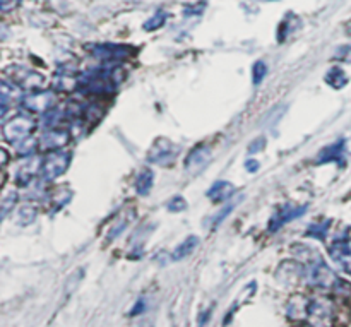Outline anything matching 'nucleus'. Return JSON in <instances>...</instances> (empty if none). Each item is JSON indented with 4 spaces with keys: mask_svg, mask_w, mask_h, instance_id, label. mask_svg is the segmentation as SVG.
I'll return each mask as SVG.
<instances>
[{
    "mask_svg": "<svg viewBox=\"0 0 351 327\" xmlns=\"http://www.w3.org/2000/svg\"><path fill=\"white\" fill-rule=\"evenodd\" d=\"M71 161V154L67 151H51L41 161V177L43 180H55L65 173Z\"/></svg>",
    "mask_w": 351,
    "mask_h": 327,
    "instance_id": "obj_1",
    "label": "nucleus"
},
{
    "mask_svg": "<svg viewBox=\"0 0 351 327\" xmlns=\"http://www.w3.org/2000/svg\"><path fill=\"white\" fill-rule=\"evenodd\" d=\"M36 123L31 117L27 115H16L14 119H10L9 122L3 123V137H5L9 143H17L21 139H26L29 137V134L33 132Z\"/></svg>",
    "mask_w": 351,
    "mask_h": 327,
    "instance_id": "obj_2",
    "label": "nucleus"
},
{
    "mask_svg": "<svg viewBox=\"0 0 351 327\" xmlns=\"http://www.w3.org/2000/svg\"><path fill=\"white\" fill-rule=\"evenodd\" d=\"M178 146H175L171 141L160 137L156 143L151 147L149 154H147V161L154 165H160V167H170L175 161V158L178 156Z\"/></svg>",
    "mask_w": 351,
    "mask_h": 327,
    "instance_id": "obj_3",
    "label": "nucleus"
},
{
    "mask_svg": "<svg viewBox=\"0 0 351 327\" xmlns=\"http://www.w3.org/2000/svg\"><path fill=\"white\" fill-rule=\"evenodd\" d=\"M308 283L312 287L317 288H335L338 283V278L332 273V269H329V266L326 263H322L321 259L312 266V269L308 271Z\"/></svg>",
    "mask_w": 351,
    "mask_h": 327,
    "instance_id": "obj_4",
    "label": "nucleus"
},
{
    "mask_svg": "<svg viewBox=\"0 0 351 327\" xmlns=\"http://www.w3.org/2000/svg\"><path fill=\"white\" fill-rule=\"evenodd\" d=\"M71 141V134L69 130L64 129H50L48 132H45L40 139V151H62Z\"/></svg>",
    "mask_w": 351,
    "mask_h": 327,
    "instance_id": "obj_5",
    "label": "nucleus"
},
{
    "mask_svg": "<svg viewBox=\"0 0 351 327\" xmlns=\"http://www.w3.org/2000/svg\"><path fill=\"white\" fill-rule=\"evenodd\" d=\"M329 256L346 273L351 274V239L345 237V239H339L336 242H332V245L329 247Z\"/></svg>",
    "mask_w": 351,
    "mask_h": 327,
    "instance_id": "obj_6",
    "label": "nucleus"
},
{
    "mask_svg": "<svg viewBox=\"0 0 351 327\" xmlns=\"http://www.w3.org/2000/svg\"><path fill=\"white\" fill-rule=\"evenodd\" d=\"M211 161V149L206 146H197L192 153H189L185 160V170L192 175H197L204 170Z\"/></svg>",
    "mask_w": 351,
    "mask_h": 327,
    "instance_id": "obj_7",
    "label": "nucleus"
},
{
    "mask_svg": "<svg viewBox=\"0 0 351 327\" xmlns=\"http://www.w3.org/2000/svg\"><path fill=\"white\" fill-rule=\"evenodd\" d=\"M307 211V206H300V208H295V206H283V208L278 209L276 215L271 218V223H269V232H278V230L281 228L283 225H287V223H290L291 219L298 218V216H302L304 213Z\"/></svg>",
    "mask_w": 351,
    "mask_h": 327,
    "instance_id": "obj_8",
    "label": "nucleus"
},
{
    "mask_svg": "<svg viewBox=\"0 0 351 327\" xmlns=\"http://www.w3.org/2000/svg\"><path fill=\"white\" fill-rule=\"evenodd\" d=\"M24 108H27L29 112H48L50 108H53L55 105V95L50 91L43 93H34V95L26 96L23 99Z\"/></svg>",
    "mask_w": 351,
    "mask_h": 327,
    "instance_id": "obj_9",
    "label": "nucleus"
},
{
    "mask_svg": "<svg viewBox=\"0 0 351 327\" xmlns=\"http://www.w3.org/2000/svg\"><path fill=\"white\" fill-rule=\"evenodd\" d=\"M130 51L129 47H122V45H96L93 47V55L105 60H115V58H125L127 53Z\"/></svg>",
    "mask_w": 351,
    "mask_h": 327,
    "instance_id": "obj_10",
    "label": "nucleus"
},
{
    "mask_svg": "<svg viewBox=\"0 0 351 327\" xmlns=\"http://www.w3.org/2000/svg\"><path fill=\"white\" fill-rule=\"evenodd\" d=\"M41 161L43 160H40V158L27 156L26 163L21 165L19 171H17V180L21 184H29V182H33V178L38 173H41Z\"/></svg>",
    "mask_w": 351,
    "mask_h": 327,
    "instance_id": "obj_11",
    "label": "nucleus"
},
{
    "mask_svg": "<svg viewBox=\"0 0 351 327\" xmlns=\"http://www.w3.org/2000/svg\"><path fill=\"white\" fill-rule=\"evenodd\" d=\"M345 146H346L345 141L339 139V141H336L335 144H331V146L324 147V149L321 151V154L317 156V163L319 165L332 163V161H338V163H341L343 154H345Z\"/></svg>",
    "mask_w": 351,
    "mask_h": 327,
    "instance_id": "obj_12",
    "label": "nucleus"
},
{
    "mask_svg": "<svg viewBox=\"0 0 351 327\" xmlns=\"http://www.w3.org/2000/svg\"><path fill=\"white\" fill-rule=\"evenodd\" d=\"M235 191L237 189L233 184H230V182H226V180H219V182H216L211 189H209L208 197L211 199L213 202H225V201H228L230 197H233V195H235Z\"/></svg>",
    "mask_w": 351,
    "mask_h": 327,
    "instance_id": "obj_13",
    "label": "nucleus"
},
{
    "mask_svg": "<svg viewBox=\"0 0 351 327\" xmlns=\"http://www.w3.org/2000/svg\"><path fill=\"white\" fill-rule=\"evenodd\" d=\"M14 79L17 81V84L27 89H40L43 88V82H45L43 75L38 74V72L34 71H26V69L19 71V74L14 75Z\"/></svg>",
    "mask_w": 351,
    "mask_h": 327,
    "instance_id": "obj_14",
    "label": "nucleus"
},
{
    "mask_svg": "<svg viewBox=\"0 0 351 327\" xmlns=\"http://www.w3.org/2000/svg\"><path fill=\"white\" fill-rule=\"evenodd\" d=\"M308 307L311 302L304 297H293L288 304V317L290 319H307L308 317Z\"/></svg>",
    "mask_w": 351,
    "mask_h": 327,
    "instance_id": "obj_15",
    "label": "nucleus"
},
{
    "mask_svg": "<svg viewBox=\"0 0 351 327\" xmlns=\"http://www.w3.org/2000/svg\"><path fill=\"white\" fill-rule=\"evenodd\" d=\"M21 98V91L19 88H17L16 84H10L9 81H3L2 82V117L5 115L7 112V106L10 105V103H14L16 99Z\"/></svg>",
    "mask_w": 351,
    "mask_h": 327,
    "instance_id": "obj_16",
    "label": "nucleus"
},
{
    "mask_svg": "<svg viewBox=\"0 0 351 327\" xmlns=\"http://www.w3.org/2000/svg\"><path fill=\"white\" fill-rule=\"evenodd\" d=\"M199 243V239L197 237H189V239H185L184 242L180 243V245L175 249V252L171 254V261H182L185 259V257L189 256V254L194 252V249L197 247Z\"/></svg>",
    "mask_w": 351,
    "mask_h": 327,
    "instance_id": "obj_17",
    "label": "nucleus"
},
{
    "mask_svg": "<svg viewBox=\"0 0 351 327\" xmlns=\"http://www.w3.org/2000/svg\"><path fill=\"white\" fill-rule=\"evenodd\" d=\"M153 171L151 170H143L136 178V191L139 195L149 194L151 187H153Z\"/></svg>",
    "mask_w": 351,
    "mask_h": 327,
    "instance_id": "obj_18",
    "label": "nucleus"
},
{
    "mask_svg": "<svg viewBox=\"0 0 351 327\" xmlns=\"http://www.w3.org/2000/svg\"><path fill=\"white\" fill-rule=\"evenodd\" d=\"M297 27H300V19H298L297 16H293V14H288V16L285 17L283 23H281L280 29H278V40L283 41L285 38L290 36L291 31L297 29Z\"/></svg>",
    "mask_w": 351,
    "mask_h": 327,
    "instance_id": "obj_19",
    "label": "nucleus"
},
{
    "mask_svg": "<svg viewBox=\"0 0 351 327\" xmlns=\"http://www.w3.org/2000/svg\"><path fill=\"white\" fill-rule=\"evenodd\" d=\"M17 153L21 156H33V153L36 151V147H40V141H36L34 137H26V139H21L17 143H14Z\"/></svg>",
    "mask_w": 351,
    "mask_h": 327,
    "instance_id": "obj_20",
    "label": "nucleus"
},
{
    "mask_svg": "<svg viewBox=\"0 0 351 327\" xmlns=\"http://www.w3.org/2000/svg\"><path fill=\"white\" fill-rule=\"evenodd\" d=\"M326 81H328V84H331L332 88H343V86L348 82V77H346L345 71L339 67H332L331 71L326 74Z\"/></svg>",
    "mask_w": 351,
    "mask_h": 327,
    "instance_id": "obj_21",
    "label": "nucleus"
},
{
    "mask_svg": "<svg viewBox=\"0 0 351 327\" xmlns=\"http://www.w3.org/2000/svg\"><path fill=\"white\" fill-rule=\"evenodd\" d=\"M38 209L34 208L33 204H24L19 208V213H17V221L19 225H29L36 219Z\"/></svg>",
    "mask_w": 351,
    "mask_h": 327,
    "instance_id": "obj_22",
    "label": "nucleus"
},
{
    "mask_svg": "<svg viewBox=\"0 0 351 327\" xmlns=\"http://www.w3.org/2000/svg\"><path fill=\"white\" fill-rule=\"evenodd\" d=\"M77 84L79 82H75L74 79L69 74H65V72H60V74L53 79V88L57 89V91H72Z\"/></svg>",
    "mask_w": 351,
    "mask_h": 327,
    "instance_id": "obj_23",
    "label": "nucleus"
},
{
    "mask_svg": "<svg viewBox=\"0 0 351 327\" xmlns=\"http://www.w3.org/2000/svg\"><path fill=\"white\" fill-rule=\"evenodd\" d=\"M168 19V14L163 12V10H158V12H154L153 16L149 17V19L144 23V29L146 31H154V29H160L161 26H163L165 23H167Z\"/></svg>",
    "mask_w": 351,
    "mask_h": 327,
    "instance_id": "obj_24",
    "label": "nucleus"
},
{
    "mask_svg": "<svg viewBox=\"0 0 351 327\" xmlns=\"http://www.w3.org/2000/svg\"><path fill=\"white\" fill-rule=\"evenodd\" d=\"M71 189H67L65 185H62V187H58L57 191H53V201H51V204H53V208H62V206H65L69 202V199H71Z\"/></svg>",
    "mask_w": 351,
    "mask_h": 327,
    "instance_id": "obj_25",
    "label": "nucleus"
},
{
    "mask_svg": "<svg viewBox=\"0 0 351 327\" xmlns=\"http://www.w3.org/2000/svg\"><path fill=\"white\" fill-rule=\"evenodd\" d=\"M329 225H331V221L329 219H322V221H317L314 223V225L308 228V237H315V239H326V235H328V230H329Z\"/></svg>",
    "mask_w": 351,
    "mask_h": 327,
    "instance_id": "obj_26",
    "label": "nucleus"
},
{
    "mask_svg": "<svg viewBox=\"0 0 351 327\" xmlns=\"http://www.w3.org/2000/svg\"><path fill=\"white\" fill-rule=\"evenodd\" d=\"M254 74H252V79H254V84H261V82L264 81V77H266L267 74V67L264 62H257L256 65H254Z\"/></svg>",
    "mask_w": 351,
    "mask_h": 327,
    "instance_id": "obj_27",
    "label": "nucleus"
},
{
    "mask_svg": "<svg viewBox=\"0 0 351 327\" xmlns=\"http://www.w3.org/2000/svg\"><path fill=\"white\" fill-rule=\"evenodd\" d=\"M129 223H130V218H127V216L120 218V221H117L115 225H113V228L110 230V240H113L115 237H119L120 233L127 228V225H129Z\"/></svg>",
    "mask_w": 351,
    "mask_h": 327,
    "instance_id": "obj_28",
    "label": "nucleus"
},
{
    "mask_svg": "<svg viewBox=\"0 0 351 327\" xmlns=\"http://www.w3.org/2000/svg\"><path fill=\"white\" fill-rule=\"evenodd\" d=\"M185 209H187V202H185V199L180 197V195H177V197H173L170 202H168V211L178 213V211H185Z\"/></svg>",
    "mask_w": 351,
    "mask_h": 327,
    "instance_id": "obj_29",
    "label": "nucleus"
},
{
    "mask_svg": "<svg viewBox=\"0 0 351 327\" xmlns=\"http://www.w3.org/2000/svg\"><path fill=\"white\" fill-rule=\"evenodd\" d=\"M16 199H17L16 192H10L9 195H5V197H3V201H2V215L3 216H5L7 213L14 208V204H16Z\"/></svg>",
    "mask_w": 351,
    "mask_h": 327,
    "instance_id": "obj_30",
    "label": "nucleus"
},
{
    "mask_svg": "<svg viewBox=\"0 0 351 327\" xmlns=\"http://www.w3.org/2000/svg\"><path fill=\"white\" fill-rule=\"evenodd\" d=\"M264 147H266V139H264V137H259V139H256L254 143L249 144L247 151H249L250 154H256V153H261Z\"/></svg>",
    "mask_w": 351,
    "mask_h": 327,
    "instance_id": "obj_31",
    "label": "nucleus"
},
{
    "mask_svg": "<svg viewBox=\"0 0 351 327\" xmlns=\"http://www.w3.org/2000/svg\"><path fill=\"white\" fill-rule=\"evenodd\" d=\"M233 209H235V204H228V206H226V208H223V209H221V213H218V215H216L215 223H213V226H215V228H216V226H218L219 223H221L223 219H225L226 216H228L230 213L233 211Z\"/></svg>",
    "mask_w": 351,
    "mask_h": 327,
    "instance_id": "obj_32",
    "label": "nucleus"
},
{
    "mask_svg": "<svg viewBox=\"0 0 351 327\" xmlns=\"http://www.w3.org/2000/svg\"><path fill=\"white\" fill-rule=\"evenodd\" d=\"M17 5H19V0H0V9H2V12H10Z\"/></svg>",
    "mask_w": 351,
    "mask_h": 327,
    "instance_id": "obj_33",
    "label": "nucleus"
},
{
    "mask_svg": "<svg viewBox=\"0 0 351 327\" xmlns=\"http://www.w3.org/2000/svg\"><path fill=\"white\" fill-rule=\"evenodd\" d=\"M204 7H206V3L201 2V3H199V5L191 7V10H185V14H187V16H189V12H194V16H201L202 10H204Z\"/></svg>",
    "mask_w": 351,
    "mask_h": 327,
    "instance_id": "obj_34",
    "label": "nucleus"
},
{
    "mask_svg": "<svg viewBox=\"0 0 351 327\" xmlns=\"http://www.w3.org/2000/svg\"><path fill=\"white\" fill-rule=\"evenodd\" d=\"M261 168V165H259V161H256V160H250V161H247V170L249 171H257Z\"/></svg>",
    "mask_w": 351,
    "mask_h": 327,
    "instance_id": "obj_35",
    "label": "nucleus"
},
{
    "mask_svg": "<svg viewBox=\"0 0 351 327\" xmlns=\"http://www.w3.org/2000/svg\"><path fill=\"white\" fill-rule=\"evenodd\" d=\"M305 327H314V326H305Z\"/></svg>",
    "mask_w": 351,
    "mask_h": 327,
    "instance_id": "obj_36",
    "label": "nucleus"
},
{
    "mask_svg": "<svg viewBox=\"0 0 351 327\" xmlns=\"http://www.w3.org/2000/svg\"><path fill=\"white\" fill-rule=\"evenodd\" d=\"M267 2H273V0H267Z\"/></svg>",
    "mask_w": 351,
    "mask_h": 327,
    "instance_id": "obj_37",
    "label": "nucleus"
}]
</instances>
